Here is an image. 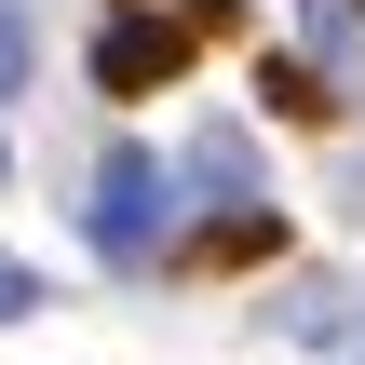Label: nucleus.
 Wrapping results in <instances>:
<instances>
[{
	"label": "nucleus",
	"instance_id": "obj_1",
	"mask_svg": "<svg viewBox=\"0 0 365 365\" xmlns=\"http://www.w3.org/2000/svg\"><path fill=\"white\" fill-rule=\"evenodd\" d=\"M190 54H203V14H190V0H108V14H95V95H108V108L190 81Z\"/></svg>",
	"mask_w": 365,
	"mask_h": 365
},
{
	"label": "nucleus",
	"instance_id": "obj_2",
	"mask_svg": "<svg viewBox=\"0 0 365 365\" xmlns=\"http://www.w3.org/2000/svg\"><path fill=\"white\" fill-rule=\"evenodd\" d=\"M81 230H95V257H108V271H149V257H163V230H176V176H163L149 149H108V163H95V190H81Z\"/></svg>",
	"mask_w": 365,
	"mask_h": 365
},
{
	"label": "nucleus",
	"instance_id": "obj_3",
	"mask_svg": "<svg viewBox=\"0 0 365 365\" xmlns=\"http://www.w3.org/2000/svg\"><path fill=\"white\" fill-rule=\"evenodd\" d=\"M284 230L271 217H217V230H190V271H244V257H271Z\"/></svg>",
	"mask_w": 365,
	"mask_h": 365
},
{
	"label": "nucleus",
	"instance_id": "obj_4",
	"mask_svg": "<svg viewBox=\"0 0 365 365\" xmlns=\"http://www.w3.org/2000/svg\"><path fill=\"white\" fill-rule=\"evenodd\" d=\"M257 95H271V122H325V108H339V95H325L298 54H271V68H257Z\"/></svg>",
	"mask_w": 365,
	"mask_h": 365
},
{
	"label": "nucleus",
	"instance_id": "obj_5",
	"mask_svg": "<svg viewBox=\"0 0 365 365\" xmlns=\"http://www.w3.org/2000/svg\"><path fill=\"white\" fill-rule=\"evenodd\" d=\"M27 54H41V41H27V0H0V95L27 81Z\"/></svg>",
	"mask_w": 365,
	"mask_h": 365
},
{
	"label": "nucleus",
	"instance_id": "obj_6",
	"mask_svg": "<svg viewBox=\"0 0 365 365\" xmlns=\"http://www.w3.org/2000/svg\"><path fill=\"white\" fill-rule=\"evenodd\" d=\"M14 312H41V271H0V325H14Z\"/></svg>",
	"mask_w": 365,
	"mask_h": 365
},
{
	"label": "nucleus",
	"instance_id": "obj_7",
	"mask_svg": "<svg viewBox=\"0 0 365 365\" xmlns=\"http://www.w3.org/2000/svg\"><path fill=\"white\" fill-rule=\"evenodd\" d=\"M190 14H203V41H217V27H244V0H190Z\"/></svg>",
	"mask_w": 365,
	"mask_h": 365
},
{
	"label": "nucleus",
	"instance_id": "obj_8",
	"mask_svg": "<svg viewBox=\"0 0 365 365\" xmlns=\"http://www.w3.org/2000/svg\"><path fill=\"white\" fill-rule=\"evenodd\" d=\"M0 190H14V135H0Z\"/></svg>",
	"mask_w": 365,
	"mask_h": 365
},
{
	"label": "nucleus",
	"instance_id": "obj_9",
	"mask_svg": "<svg viewBox=\"0 0 365 365\" xmlns=\"http://www.w3.org/2000/svg\"><path fill=\"white\" fill-rule=\"evenodd\" d=\"M339 14H365V0H339Z\"/></svg>",
	"mask_w": 365,
	"mask_h": 365
}]
</instances>
